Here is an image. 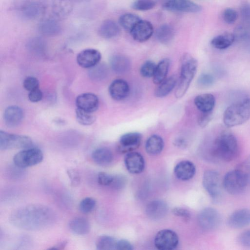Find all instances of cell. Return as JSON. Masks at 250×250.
<instances>
[{"mask_svg":"<svg viewBox=\"0 0 250 250\" xmlns=\"http://www.w3.org/2000/svg\"><path fill=\"white\" fill-rule=\"evenodd\" d=\"M56 220L54 211L41 204L21 207L12 211L10 223L16 227L26 230H41L53 225Z\"/></svg>","mask_w":250,"mask_h":250,"instance_id":"obj_1","label":"cell"},{"mask_svg":"<svg viewBox=\"0 0 250 250\" xmlns=\"http://www.w3.org/2000/svg\"><path fill=\"white\" fill-rule=\"evenodd\" d=\"M238 152V144L235 136L228 130L217 133L209 148V157L214 162H230Z\"/></svg>","mask_w":250,"mask_h":250,"instance_id":"obj_2","label":"cell"},{"mask_svg":"<svg viewBox=\"0 0 250 250\" xmlns=\"http://www.w3.org/2000/svg\"><path fill=\"white\" fill-rule=\"evenodd\" d=\"M250 119V98H245L229 105L223 114V122L229 127L239 125Z\"/></svg>","mask_w":250,"mask_h":250,"instance_id":"obj_3","label":"cell"},{"mask_svg":"<svg viewBox=\"0 0 250 250\" xmlns=\"http://www.w3.org/2000/svg\"><path fill=\"white\" fill-rule=\"evenodd\" d=\"M181 62L180 75L175 92V97L178 99L182 98L187 91L198 66L197 61L188 54L184 55Z\"/></svg>","mask_w":250,"mask_h":250,"instance_id":"obj_4","label":"cell"},{"mask_svg":"<svg viewBox=\"0 0 250 250\" xmlns=\"http://www.w3.org/2000/svg\"><path fill=\"white\" fill-rule=\"evenodd\" d=\"M38 0L42 11V19L47 18L60 21L68 17L73 10V5L70 0Z\"/></svg>","mask_w":250,"mask_h":250,"instance_id":"obj_5","label":"cell"},{"mask_svg":"<svg viewBox=\"0 0 250 250\" xmlns=\"http://www.w3.org/2000/svg\"><path fill=\"white\" fill-rule=\"evenodd\" d=\"M42 151L36 147L23 149L16 153L13 157L14 164L19 168H25L35 166L43 160Z\"/></svg>","mask_w":250,"mask_h":250,"instance_id":"obj_6","label":"cell"},{"mask_svg":"<svg viewBox=\"0 0 250 250\" xmlns=\"http://www.w3.org/2000/svg\"><path fill=\"white\" fill-rule=\"evenodd\" d=\"M223 184L225 190L232 195L242 193L248 186L245 177L238 168L226 173Z\"/></svg>","mask_w":250,"mask_h":250,"instance_id":"obj_7","label":"cell"},{"mask_svg":"<svg viewBox=\"0 0 250 250\" xmlns=\"http://www.w3.org/2000/svg\"><path fill=\"white\" fill-rule=\"evenodd\" d=\"M32 139L28 136L14 134L0 131V149L5 150L13 148H28L32 146Z\"/></svg>","mask_w":250,"mask_h":250,"instance_id":"obj_8","label":"cell"},{"mask_svg":"<svg viewBox=\"0 0 250 250\" xmlns=\"http://www.w3.org/2000/svg\"><path fill=\"white\" fill-rule=\"evenodd\" d=\"M18 14L22 18L33 20L42 18V11L38 0H23L16 7Z\"/></svg>","mask_w":250,"mask_h":250,"instance_id":"obj_9","label":"cell"},{"mask_svg":"<svg viewBox=\"0 0 250 250\" xmlns=\"http://www.w3.org/2000/svg\"><path fill=\"white\" fill-rule=\"evenodd\" d=\"M203 185L211 199L217 201L221 195V185L218 173L213 170L205 171L203 177Z\"/></svg>","mask_w":250,"mask_h":250,"instance_id":"obj_10","label":"cell"},{"mask_svg":"<svg viewBox=\"0 0 250 250\" xmlns=\"http://www.w3.org/2000/svg\"><path fill=\"white\" fill-rule=\"evenodd\" d=\"M198 222L200 227L205 230L217 229L221 223V216L219 212L212 208H206L198 214Z\"/></svg>","mask_w":250,"mask_h":250,"instance_id":"obj_11","label":"cell"},{"mask_svg":"<svg viewBox=\"0 0 250 250\" xmlns=\"http://www.w3.org/2000/svg\"><path fill=\"white\" fill-rule=\"evenodd\" d=\"M154 245L156 248L161 250H172L178 246L179 238L175 232L164 229L160 230L154 238Z\"/></svg>","mask_w":250,"mask_h":250,"instance_id":"obj_12","label":"cell"},{"mask_svg":"<svg viewBox=\"0 0 250 250\" xmlns=\"http://www.w3.org/2000/svg\"><path fill=\"white\" fill-rule=\"evenodd\" d=\"M163 7L166 10L177 12L197 13L202 10L200 5L189 0H165Z\"/></svg>","mask_w":250,"mask_h":250,"instance_id":"obj_13","label":"cell"},{"mask_svg":"<svg viewBox=\"0 0 250 250\" xmlns=\"http://www.w3.org/2000/svg\"><path fill=\"white\" fill-rule=\"evenodd\" d=\"M99 51L93 48H88L81 51L77 56L79 65L85 68H91L98 64L101 59Z\"/></svg>","mask_w":250,"mask_h":250,"instance_id":"obj_14","label":"cell"},{"mask_svg":"<svg viewBox=\"0 0 250 250\" xmlns=\"http://www.w3.org/2000/svg\"><path fill=\"white\" fill-rule=\"evenodd\" d=\"M142 138V134L137 132L123 134L119 140V150L123 153L132 151L139 146Z\"/></svg>","mask_w":250,"mask_h":250,"instance_id":"obj_15","label":"cell"},{"mask_svg":"<svg viewBox=\"0 0 250 250\" xmlns=\"http://www.w3.org/2000/svg\"><path fill=\"white\" fill-rule=\"evenodd\" d=\"M130 32L134 40L138 42H144L152 35L153 27L149 21L141 20Z\"/></svg>","mask_w":250,"mask_h":250,"instance_id":"obj_16","label":"cell"},{"mask_svg":"<svg viewBox=\"0 0 250 250\" xmlns=\"http://www.w3.org/2000/svg\"><path fill=\"white\" fill-rule=\"evenodd\" d=\"M228 225L233 229H241L250 224V210L241 208L233 212L229 217Z\"/></svg>","mask_w":250,"mask_h":250,"instance_id":"obj_17","label":"cell"},{"mask_svg":"<svg viewBox=\"0 0 250 250\" xmlns=\"http://www.w3.org/2000/svg\"><path fill=\"white\" fill-rule=\"evenodd\" d=\"M108 91L111 97L116 101H122L129 95L130 88L128 83L123 79L114 80L110 84Z\"/></svg>","mask_w":250,"mask_h":250,"instance_id":"obj_18","label":"cell"},{"mask_svg":"<svg viewBox=\"0 0 250 250\" xmlns=\"http://www.w3.org/2000/svg\"><path fill=\"white\" fill-rule=\"evenodd\" d=\"M76 104L78 108L93 113L98 108L99 101L95 94L91 93H85L77 97Z\"/></svg>","mask_w":250,"mask_h":250,"instance_id":"obj_19","label":"cell"},{"mask_svg":"<svg viewBox=\"0 0 250 250\" xmlns=\"http://www.w3.org/2000/svg\"><path fill=\"white\" fill-rule=\"evenodd\" d=\"M125 164L127 170L132 174L140 173L145 168L144 157L137 152H128L125 158Z\"/></svg>","mask_w":250,"mask_h":250,"instance_id":"obj_20","label":"cell"},{"mask_svg":"<svg viewBox=\"0 0 250 250\" xmlns=\"http://www.w3.org/2000/svg\"><path fill=\"white\" fill-rule=\"evenodd\" d=\"M40 34L47 37H54L59 35L62 31V27L59 21L50 19H42L38 26Z\"/></svg>","mask_w":250,"mask_h":250,"instance_id":"obj_21","label":"cell"},{"mask_svg":"<svg viewBox=\"0 0 250 250\" xmlns=\"http://www.w3.org/2000/svg\"><path fill=\"white\" fill-rule=\"evenodd\" d=\"M23 117V113L22 109L17 105L7 107L3 113L5 124L9 127L18 126L21 122Z\"/></svg>","mask_w":250,"mask_h":250,"instance_id":"obj_22","label":"cell"},{"mask_svg":"<svg viewBox=\"0 0 250 250\" xmlns=\"http://www.w3.org/2000/svg\"><path fill=\"white\" fill-rule=\"evenodd\" d=\"M168 206L162 200H156L149 203L146 207V212L150 219L158 220L163 218L167 213Z\"/></svg>","mask_w":250,"mask_h":250,"instance_id":"obj_23","label":"cell"},{"mask_svg":"<svg viewBox=\"0 0 250 250\" xmlns=\"http://www.w3.org/2000/svg\"><path fill=\"white\" fill-rule=\"evenodd\" d=\"M196 171L195 167L191 162L185 160L178 163L174 167V172L177 178L182 181L191 179Z\"/></svg>","mask_w":250,"mask_h":250,"instance_id":"obj_24","label":"cell"},{"mask_svg":"<svg viewBox=\"0 0 250 250\" xmlns=\"http://www.w3.org/2000/svg\"><path fill=\"white\" fill-rule=\"evenodd\" d=\"M197 108L201 112H213L215 104V98L210 93H204L197 96L194 100Z\"/></svg>","mask_w":250,"mask_h":250,"instance_id":"obj_25","label":"cell"},{"mask_svg":"<svg viewBox=\"0 0 250 250\" xmlns=\"http://www.w3.org/2000/svg\"><path fill=\"white\" fill-rule=\"evenodd\" d=\"M112 69L116 73L124 74L130 69L131 63L129 59L123 55H114L110 59Z\"/></svg>","mask_w":250,"mask_h":250,"instance_id":"obj_26","label":"cell"},{"mask_svg":"<svg viewBox=\"0 0 250 250\" xmlns=\"http://www.w3.org/2000/svg\"><path fill=\"white\" fill-rule=\"evenodd\" d=\"M120 32L118 24L113 21L106 20L100 25L98 33L100 36L104 39H111L117 36Z\"/></svg>","mask_w":250,"mask_h":250,"instance_id":"obj_27","label":"cell"},{"mask_svg":"<svg viewBox=\"0 0 250 250\" xmlns=\"http://www.w3.org/2000/svg\"><path fill=\"white\" fill-rule=\"evenodd\" d=\"M92 158L95 163L99 165L107 166L112 162L113 156L108 148L100 147L93 151Z\"/></svg>","mask_w":250,"mask_h":250,"instance_id":"obj_28","label":"cell"},{"mask_svg":"<svg viewBox=\"0 0 250 250\" xmlns=\"http://www.w3.org/2000/svg\"><path fill=\"white\" fill-rule=\"evenodd\" d=\"M178 83L176 75L166 79L159 84L155 91V95L158 98H163L168 95L174 89Z\"/></svg>","mask_w":250,"mask_h":250,"instance_id":"obj_29","label":"cell"},{"mask_svg":"<svg viewBox=\"0 0 250 250\" xmlns=\"http://www.w3.org/2000/svg\"><path fill=\"white\" fill-rule=\"evenodd\" d=\"M69 227L74 233L79 235H85L90 230L89 221L83 217L74 218L70 222Z\"/></svg>","mask_w":250,"mask_h":250,"instance_id":"obj_30","label":"cell"},{"mask_svg":"<svg viewBox=\"0 0 250 250\" xmlns=\"http://www.w3.org/2000/svg\"><path fill=\"white\" fill-rule=\"evenodd\" d=\"M164 146L162 138L158 135L150 136L146 142L145 148L150 155H157L161 152Z\"/></svg>","mask_w":250,"mask_h":250,"instance_id":"obj_31","label":"cell"},{"mask_svg":"<svg viewBox=\"0 0 250 250\" xmlns=\"http://www.w3.org/2000/svg\"><path fill=\"white\" fill-rule=\"evenodd\" d=\"M235 41V36L230 33H225L214 37L211 41V45L220 50L227 49Z\"/></svg>","mask_w":250,"mask_h":250,"instance_id":"obj_32","label":"cell"},{"mask_svg":"<svg viewBox=\"0 0 250 250\" xmlns=\"http://www.w3.org/2000/svg\"><path fill=\"white\" fill-rule=\"evenodd\" d=\"M174 31L173 27L168 24L159 26L155 32V37L158 42L164 44L169 43L173 39Z\"/></svg>","mask_w":250,"mask_h":250,"instance_id":"obj_33","label":"cell"},{"mask_svg":"<svg viewBox=\"0 0 250 250\" xmlns=\"http://www.w3.org/2000/svg\"><path fill=\"white\" fill-rule=\"evenodd\" d=\"M170 66V60L165 58L160 61L157 65L153 77V83L157 84H160L167 77Z\"/></svg>","mask_w":250,"mask_h":250,"instance_id":"obj_34","label":"cell"},{"mask_svg":"<svg viewBox=\"0 0 250 250\" xmlns=\"http://www.w3.org/2000/svg\"><path fill=\"white\" fill-rule=\"evenodd\" d=\"M141 20L137 15L127 13L122 15L119 18V23L125 30L130 32Z\"/></svg>","mask_w":250,"mask_h":250,"instance_id":"obj_35","label":"cell"},{"mask_svg":"<svg viewBox=\"0 0 250 250\" xmlns=\"http://www.w3.org/2000/svg\"><path fill=\"white\" fill-rule=\"evenodd\" d=\"M117 241L113 237L103 235L100 236L96 240V247L99 250H116Z\"/></svg>","mask_w":250,"mask_h":250,"instance_id":"obj_36","label":"cell"},{"mask_svg":"<svg viewBox=\"0 0 250 250\" xmlns=\"http://www.w3.org/2000/svg\"><path fill=\"white\" fill-rule=\"evenodd\" d=\"M76 116L78 122L83 125H91L96 120V117L93 114V113L78 108L76 110Z\"/></svg>","mask_w":250,"mask_h":250,"instance_id":"obj_37","label":"cell"},{"mask_svg":"<svg viewBox=\"0 0 250 250\" xmlns=\"http://www.w3.org/2000/svg\"><path fill=\"white\" fill-rule=\"evenodd\" d=\"M91 68L89 71V76L94 80H101L106 76L107 68L104 65H99L98 63Z\"/></svg>","mask_w":250,"mask_h":250,"instance_id":"obj_38","label":"cell"},{"mask_svg":"<svg viewBox=\"0 0 250 250\" xmlns=\"http://www.w3.org/2000/svg\"><path fill=\"white\" fill-rule=\"evenodd\" d=\"M156 4L153 0H135L132 4L133 9L139 11H146L152 9Z\"/></svg>","mask_w":250,"mask_h":250,"instance_id":"obj_39","label":"cell"},{"mask_svg":"<svg viewBox=\"0 0 250 250\" xmlns=\"http://www.w3.org/2000/svg\"><path fill=\"white\" fill-rule=\"evenodd\" d=\"M156 65L151 61H147L145 62L140 68V74L144 78H150L153 77Z\"/></svg>","mask_w":250,"mask_h":250,"instance_id":"obj_40","label":"cell"},{"mask_svg":"<svg viewBox=\"0 0 250 250\" xmlns=\"http://www.w3.org/2000/svg\"><path fill=\"white\" fill-rule=\"evenodd\" d=\"M96 204V200L92 197L83 199L79 205L80 211L83 213H88L92 211Z\"/></svg>","mask_w":250,"mask_h":250,"instance_id":"obj_41","label":"cell"},{"mask_svg":"<svg viewBox=\"0 0 250 250\" xmlns=\"http://www.w3.org/2000/svg\"><path fill=\"white\" fill-rule=\"evenodd\" d=\"M215 82L214 77L209 73H202L197 80L198 85L203 88L211 86Z\"/></svg>","mask_w":250,"mask_h":250,"instance_id":"obj_42","label":"cell"},{"mask_svg":"<svg viewBox=\"0 0 250 250\" xmlns=\"http://www.w3.org/2000/svg\"><path fill=\"white\" fill-rule=\"evenodd\" d=\"M222 16L226 23L232 24L237 20L238 14L235 10L231 8H227L224 10Z\"/></svg>","mask_w":250,"mask_h":250,"instance_id":"obj_43","label":"cell"},{"mask_svg":"<svg viewBox=\"0 0 250 250\" xmlns=\"http://www.w3.org/2000/svg\"><path fill=\"white\" fill-rule=\"evenodd\" d=\"M237 168L244 174L248 185L250 186V155Z\"/></svg>","mask_w":250,"mask_h":250,"instance_id":"obj_44","label":"cell"},{"mask_svg":"<svg viewBox=\"0 0 250 250\" xmlns=\"http://www.w3.org/2000/svg\"><path fill=\"white\" fill-rule=\"evenodd\" d=\"M23 86L26 90L30 92L39 88V82L37 78L29 76L24 79Z\"/></svg>","mask_w":250,"mask_h":250,"instance_id":"obj_45","label":"cell"},{"mask_svg":"<svg viewBox=\"0 0 250 250\" xmlns=\"http://www.w3.org/2000/svg\"><path fill=\"white\" fill-rule=\"evenodd\" d=\"M114 175L104 172H99L98 175V183L104 186H110L112 183Z\"/></svg>","mask_w":250,"mask_h":250,"instance_id":"obj_46","label":"cell"},{"mask_svg":"<svg viewBox=\"0 0 250 250\" xmlns=\"http://www.w3.org/2000/svg\"><path fill=\"white\" fill-rule=\"evenodd\" d=\"M240 14L244 23L250 25V4L246 2L242 4Z\"/></svg>","mask_w":250,"mask_h":250,"instance_id":"obj_47","label":"cell"},{"mask_svg":"<svg viewBox=\"0 0 250 250\" xmlns=\"http://www.w3.org/2000/svg\"><path fill=\"white\" fill-rule=\"evenodd\" d=\"M238 240L241 246L250 249V229L242 232L239 235Z\"/></svg>","mask_w":250,"mask_h":250,"instance_id":"obj_48","label":"cell"},{"mask_svg":"<svg viewBox=\"0 0 250 250\" xmlns=\"http://www.w3.org/2000/svg\"><path fill=\"white\" fill-rule=\"evenodd\" d=\"M213 112H201L198 118V124L201 127H205L211 121Z\"/></svg>","mask_w":250,"mask_h":250,"instance_id":"obj_49","label":"cell"},{"mask_svg":"<svg viewBox=\"0 0 250 250\" xmlns=\"http://www.w3.org/2000/svg\"><path fill=\"white\" fill-rule=\"evenodd\" d=\"M126 179L123 175H114V178L110 187L115 189H120L125 184Z\"/></svg>","mask_w":250,"mask_h":250,"instance_id":"obj_50","label":"cell"},{"mask_svg":"<svg viewBox=\"0 0 250 250\" xmlns=\"http://www.w3.org/2000/svg\"><path fill=\"white\" fill-rule=\"evenodd\" d=\"M29 100L33 103H36L40 101L42 98V91L39 88L30 91L28 94Z\"/></svg>","mask_w":250,"mask_h":250,"instance_id":"obj_51","label":"cell"},{"mask_svg":"<svg viewBox=\"0 0 250 250\" xmlns=\"http://www.w3.org/2000/svg\"><path fill=\"white\" fill-rule=\"evenodd\" d=\"M172 212L175 215L183 218L185 220H188L190 217L188 211L184 208H175L172 209Z\"/></svg>","mask_w":250,"mask_h":250,"instance_id":"obj_52","label":"cell"},{"mask_svg":"<svg viewBox=\"0 0 250 250\" xmlns=\"http://www.w3.org/2000/svg\"><path fill=\"white\" fill-rule=\"evenodd\" d=\"M116 250H133V247L128 241L125 239H121L117 241Z\"/></svg>","mask_w":250,"mask_h":250,"instance_id":"obj_53","label":"cell"},{"mask_svg":"<svg viewBox=\"0 0 250 250\" xmlns=\"http://www.w3.org/2000/svg\"><path fill=\"white\" fill-rule=\"evenodd\" d=\"M68 176L74 186H77L80 183V177L78 173L73 169H70L67 171Z\"/></svg>","mask_w":250,"mask_h":250,"instance_id":"obj_54","label":"cell"},{"mask_svg":"<svg viewBox=\"0 0 250 250\" xmlns=\"http://www.w3.org/2000/svg\"><path fill=\"white\" fill-rule=\"evenodd\" d=\"M174 145L180 148H185L187 146V141L182 137H178L174 141Z\"/></svg>","mask_w":250,"mask_h":250,"instance_id":"obj_55","label":"cell"},{"mask_svg":"<svg viewBox=\"0 0 250 250\" xmlns=\"http://www.w3.org/2000/svg\"><path fill=\"white\" fill-rule=\"evenodd\" d=\"M68 242L66 240L61 241L51 248H49L50 250H63L67 245Z\"/></svg>","mask_w":250,"mask_h":250,"instance_id":"obj_56","label":"cell"},{"mask_svg":"<svg viewBox=\"0 0 250 250\" xmlns=\"http://www.w3.org/2000/svg\"><path fill=\"white\" fill-rule=\"evenodd\" d=\"M71 1H75L77 2H82L89 1L90 0H70Z\"/></svg>","mask_w":250,"mask_h":250,"instance_id":"obj_57","label":"cell"}]
</instances>
